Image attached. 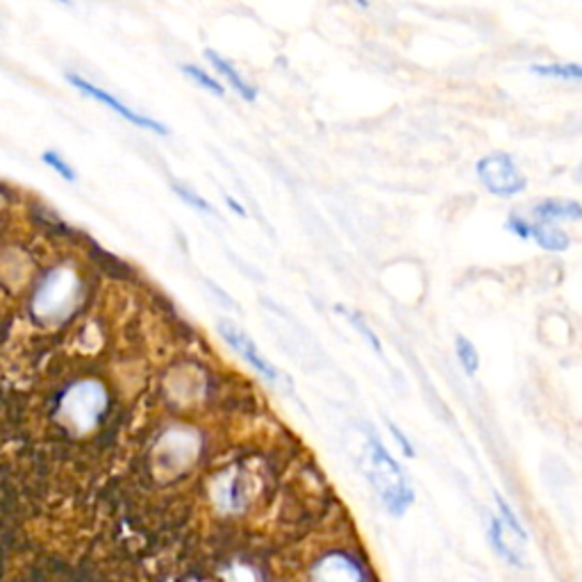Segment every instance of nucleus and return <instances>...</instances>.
I'll return each instance as SVG.
<instances>
[{"mask_svg": "<svg viewBox=\"0 0 582 582\" xmlns=\"http://www.w3.org/2000/svg\"><path fill=\"white\" fill-rule=\"evenodd\" d=\"M64 78H66V83H68L73 89H78L83 96H87V98H91V100H96V103L109 107L115 115H119V117L126 119L128 123H132V126H137V128H141V130H151V132H155V134H160V137H166V134H169V128H166L164 123H160V121H155V119H151V117H146V115L137 112V109H132L130 105H126L123 100H119L115 94H109V91L96 87L94 83H89V80H85L83 76H78V73H66Z\"/></svg>", "mask_w": 582, "mask_h": 582, "instance_id": "423d86ee", "label": "nucleus"}, {"mask_svg": "<svg viewBox=\"0 0 582 582\" xmlns=\"http://www.w3.org/2000/svg\"><path fill=\"white\" fill-rule=\"evenodd\" d=\"M42 162L48 166V169H53L62 180H66V182H76L78 180V173L76 171H73V166L57 153V151H44L42 153Z\"/></svg>", "mask_w": 582, "mask_h": 582, "instance_id": "2eb2a0df", "label": "nucleus"}, {"mask_svg": "<svg viewBox=\"0 0 582 582\" xmlns=\"http://www.w3.org/2000/svg\"><path fill=\"white\" fill-rule=\"evenodd\" d=\"M182 73H185L187 78H192L201 89L209 91L212 96H224L226 94L224 91V85L218 83L214 76H209L207 71H203L201 66H196V64H182Z\"/></svg>", "mask_w": 582, "mask_h": 582, "instance_id": "4468645a", "label": "nucleus"}, {"mask_svg": "<svg viewBox=\"0 0 582 582\" xmlns=\"http://www.w3.org/2000/svg\"><path fill=\"white\" fill-rule=\"evenodd\" d=\"M348 319L353 321V325L357 327V331H359V335H364V337H367L369 340V344H371V348L378 353V355H382V348H380V342H378V337L371 333V327L367 325V321H364L359 314H348Z\"/></svg>", "mask_w": 582, "mask_h": 582, "instance_id": "f3484780", "label": "nucleus"}, {"mask_svg": "<svg viewBox=\"0 0 582 582\" xmlns=\"http://www.w3.org/2000/svg\"><path fill=\"white\" fill-rule=\"evenodd\" d=\"M483 187L494 196H517L526 190V177L507 153L485 155L476 164Z\"/></svg>", "mask_w": 582, "mask_h": 582, "instance_id": "20e7f679", "label": "nucleus"}, {"mask_svg": "<svg viewBox=\"0 0 582 582\" xmlns=\"http://www.w3.org/2000/svg\"><path fill=\"white\" fill-rule=\"evenodd\" d=\"M500 515L492 519L489 539L494 549L509 562V564H524L526 553V530L521 528L519 519L515 517L513 507H509L500 496H496Z\"/></svg>", "mask_w": 582, "mask_h": 582, "instance_id": "39448f33", "label": "nucleus"}, {"mask_svg": "<svg viewBox=\"0 0 582 582\" xmlns=\"http://www.w3.org/2000/svg\"><path fill=\"white\" fill-rule=\"evenodd\" d=\"M505 228L513 235H517L519 239H524V241L532 239V226L528 222H524V218H519V216H509V222L505 224Z\"/></svg>", "mask_w": 582, "mask_h": 582, "instance_id": "a211bd4d", "label": "nucleus"}, {"mask_svg": "<svg viewBox=\"0 0 582 582\" xmlns=\"http://www.w3.org/2000/svg\"><path fill=\"white\" fill-rule=\"evenodd\" d=\"M205 60L212 64V68L218 73V76H222L224 80L230 83V87H233V89H235L246 103H252L255 98H258V91H255V87L241 78V73H239V71H237L226 57H222L216 51L207 48V51H205Z\"/></svg>", "mask_w": 582, "mask_h": 582, "instance_id": "1a4fd4ad", "label": "nucleus"}, {"mask_svg": "<svg viewBox=\"0 0 582 582\" xmlns=\"http://www.w3.org/2000/svg\"><path fill=\"white\" fill-rule=\"evenodd\" d=\"M367 476L380 500L394 517L406 515L414 500V492L406 478V471L389 455V451L371 436L367 446Z\"/></svg>", "mask_w": 582, "mask_h": 582, "instance_id": "f257e3e1", "label": "nucleus"}, {"mask_svg": "<svg viewBox=\"0 0 582 582\" xmlns=\"http://www.w3.org/2000/svg\"><path fill=\"white\" fill-rule=\"evenodd\" d=\"M580 205L575 201H543L535 207V218L539 224H556V222H580Z\"/></svg>", "mask_w": 582, "mask_h": 582, "instance_id": "9d476101", "label": "nucleus"}, {"mask_svg": "<svg viewBox=\"0 0 582 582\" xmlns=\"http://www.w3.org/2000/svg\"><path fill=\"white\" fill-rule=\"evenodd\" d=\"M171 190L182 198V201H185L187 205H192L194 209H198V212H205V214H212L214 212V207L203 198V196H198L194 190H190V187H185V185H177V182H171Z\"/></svg>", "mask_w": 582, "mask_h": 582, "instance_id": "dca6fc26", "label": "nucleus"}, {"mask_svg": "<svg viewBox=\"0 0 582 582\" xmlns=\"http://www.w3.org/2000/svg\"><path fill=\"white\" fill-rule=\"evenodd\" d=\"M532 239L543 250H551V252H562L571 244L569 235L562 233L556 224H537V226H532Z\"/></svg>", "mask_w": 582, "mask_h": 582, "instance_id": "9b49d317", "label": "nucleus"}, {"mask_svg": "<svg viewBox=\"0 0 582 582\" xmlns=\"http://www.w3.org/2000/svg\"><path fill=\"white\" fill-rule=\"evenodd\" d=\"M389 430L394 432V436H396V442H398L400 446H403V451H406V455H408V457H414V449L410 446V442H408V436H406L403 432H400V430H398V428H396L394 423H389Z\"/></svg>", "mask_w": 582, "mask_h": 582, "instance_id": "6ab92c4d", "label": "nucleus"}, {"mask_svg": "<svg viewBox=\"0 0 582 582\" xmlns=\"http://www.w3.org/2000/svg\"><path fill=\"white\" fill-rule=\"evenodd\" d=\"M455 353H457V359L462 364V369L473 376L478 369H481V355H478V348L473 346L464 335H457L455 337Z\"/></svg>", "mask_w": 582, "mask_h": 582, "instance_id": "ddd939ff", "label": "nucleus"}, {"mask_svg": "<svg viewBox=\"0 0 582 582\" xmlns=\"http://www.w3.org/2000/svg\"><path fill=\"white\" fill-rule=\"evenodd\" d=\"M310 582H362V573L346 556H327L312 569Z\"/></svg>", "mask_w": 582, "mask_h": 582, "instance_id": "6e6552de", "label": "nucleus"}, {"mask_svg": "<svg viewBox=\"0 0 582 582\" xmlns=\"http://www.w3.org/2000/svg\"><path fill=\"white\" fill-rule=\"evenodd\" d=\"M78 299V278L68 269L51 271L40 284L32 301V314L44 321L55 323L62 321Z\"/></svg>", "mask_w": 582, "mask_h": 582, "instance_id": "f03ea898", "label": "nucleus"}, {"mask_svg": "<svg viewBox=\"0 0 582 582\" xmlns=\"http://www.w3.org/2000/svg\"><path fill=\"white\" fill-rule=\"evenodd\" d=\"M226 203L230 205V209H233V212H237V214H241V216H246V209H244V207H241V205H239V203H237L235 198H230V196H228V198H226Z\"/></svg>", "mask_w": 582, "mask_h": 582, "instance_id": "aec40b11", "label": "nucleus"}, {"mask_svg": "<svg viewBox=\"0 0 582 582\" xmlns=\"http://www.w3.org/2000/svg\"><path fill=\"white\" fill-rule=\"evenodd\" d=\"M532 73L543 78H558V80H580L582 78V68L580 64H532Z\"/></svg>", "mask_w": 582, "mask_h": 582, "instance_id": "f8f14e48", "label": "nucleus"}, {"mask_svg": "<svg viewBox=\"0 0 582 582\" xmlns=\"http://www.w3.org/2000/svg\"><path fill=\"white\" fill-rule=\"evenodd\" d=\"M62 417L71 428L89 430L105 410V391L96 382H78L66 389L60 403Z\"/></svg>", "mask_w": 582, "mask_h": 582, "instance_id": "7ed1b4c3", "label": "nucleus"}, {"mask_svg": "<svg viewBox=\"0 0 582 582\" xmlns=\"http://www.w3.org/2000/svg\"><path fill=\"white\" fill-rule=\"evenodd\" d=\"M218 333L222 337L250 364V367L258 371L260 376H265L269 382H278L280 380V371L273 367V364L260 353L258 344H255L241 327H237L230 321H218Z\"/></svg>", "mask_w": 582, "mask_h": 582, "instance_id": "0eeeda50", "label": "nucleus"}]
</instances>
